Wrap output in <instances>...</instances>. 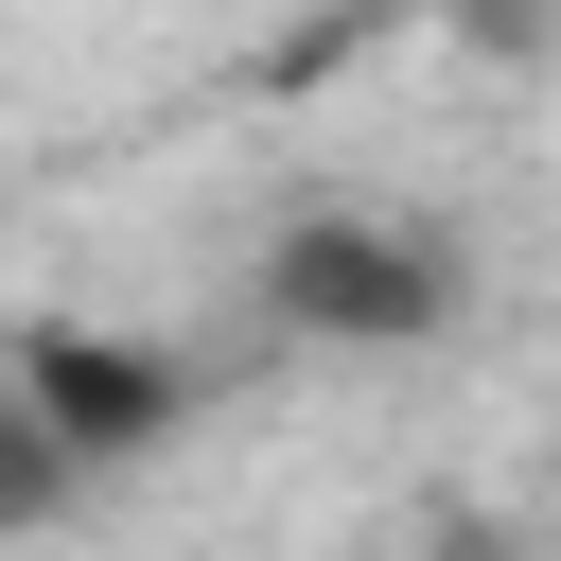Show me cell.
<instances>
[{
	"instance_id": "cell-2",
	"label": "cell",
	"mask_w": 561,
	"mask_h": 561,
	"mask_svg": "<svg viewBox=\"0 0 561 561\" xmlns=\"http://www.w3.org/2000/svg\"><path fill=\"white\" fill-rule=\"evenodd\" d=\"M18 403H35L70 456H140V438L193 421V368H175L158 333H70V316H35V333H18Z\"/></svg>"
},
{
	"instance_id": "cell-1",
	"label": "cell",
	"mask_w": 561,
	"mask_h": 561,
	"mask_svg": "<svg viewBox=\"0 0 561 561\" xmlns=\"http://www.w3.org/2000/svg\"><path fill=\"white\" fill-rule=\"evenodd\" d=\"M456 298H473V245L438 210H280L263 245V333L298 351H421L456 333Z\"/></svg>"
}]
</instances>
